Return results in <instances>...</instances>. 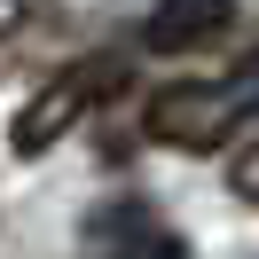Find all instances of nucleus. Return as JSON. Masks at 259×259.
Wrapping results in <instances>:
<instances>
[{
	"label": "nucleus",
	"instance_id": "nucleus-5",
	"mask_svg": "<svg viewBox=\"0 0 259 259\" xmlns=\"http://www.w3.org/2000/svg\"><path fill=\"white\" fill-rule=\"evenodd\" d=\"M16 24H24V0H0V39L16 32Z\"/></svg>",
	"mask_w": 259,
	"mask_h": 259
},
{
	"label": "nucleus",
	"instance_id": "nucleus-1",
	"mask_svg": "<svg viewBox=\"0 0 259 259\" xmlns=\"http://www.w3.org/2000/svg\"><path fill=\"white\" fill-rule=\"evenodd\" d=\"M251 110H259V63H243L228 79H181L165 95H149L142 134L165 149H220V142H236V126Z\"/></svg>",
	"mask_w": 259,
	"mask_h": 259
},
{
	"label": "nucleus",
	"instance_id": "nucleus-4",
	"mask_svg": "<svg viewBox=\"0 0 259 259\" xmlns=\"http://www.w3.org/2000/svg\"><path fill=\"white\" fill-rule=\"evenodd\" d=\"M228 189H236L243 204H259V134H251V142L236 149V173H228Z\"/></svg>",
	"mask_w": 259,
	"mask_h": 259
},
{
	"label": "nucleus",
	"instance_id": "nucleus-2",
	"mask_svg": "<svg viewBox=\"0 0 259 259\" xmlns=\"http://www.w3.org/2000/svg\"><path fill=\"white\" fill-rule=\"evenodd\" d=\"M118 79H126V55H95V63L55 71V79H48V87H39V95L16 110V126H8V149H16V157H48V149L63 142V134L79 126V118L95 110L102 95H118Z\"/></svg>",
	"mask_w": 259,
	"mask_h": 259
},
{
	"label": "nucleus",
	"instance_id": "nucleus-3",
	"mask_svg": "<svg viewBox=\"0 0 259 259\" xmlns=\"http://www.w3.org/2000/svg\"><path fill=\"white\" fill-rule=\"evenodd\" d=\"M236 24V0H157V16L142 24V48L149 55H189L204 39H220Z\"/></svg>",
	"mask_w": 259,
	"mask_h": 259
}]
</instances>
